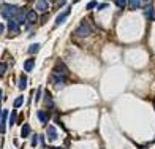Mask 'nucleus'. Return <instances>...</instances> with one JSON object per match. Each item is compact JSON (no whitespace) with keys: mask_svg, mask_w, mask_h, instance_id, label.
<instances>
[{"mask_svg":"<svg viewBox=\"0 0 155 149\" xmlns=\"http://www.w3.org/2000/svg\"><path fill=\"white\" fill-rule=\"evenodd\" d=\"M21 13V8L18 7V5H11V3H3V10H2V16L5 19H14L16 16H18Z\"/></svg>","mask_w":155,"mask_h":149,"instance_id":"obj_1","label":"nucleus"},{"mask_svg":"<svg viewBox=\"0 0 155 149\" xmlns=\"http://www.w3.org/2000/svg\"><path fill=\"white\" fill-rule=\"evenodd\" d=\"M75 34H76L78 37H87V35L92 34V27L89 25V21H87V19H82V21H81V24L76 27Z\"/></svg>","mask_w":155,"mask_h":149,"instance_id":"obj_2","label":"nucleus"},{"mask_svg":"<svg viewBox=\"0 0 155 149\" xmlns=\"http://www.w3.org/2000/svg\"><path fill=\"white\" fill-rule=\"evenodd\" d=\"M68 75V67L63 64V62H59L57 65L54 67V76H60V78H66Z\"/></svg>","mask_w":155,"mask_h":149,"instance_id":"obj_3","label":"nucleus"},{"mask_svg":"<svg viewBox=\"0 0 155 149\" xmlns=\"http://www.w3.org/2000/svg\"><path fill=\"white\" fill-rule=\"evenodd\" d=\"M37 22H38V13L35 10H29V11H27V29L32 27L33 24H37Z\"/></svg>","mask_w":155,"mask_h":149,"instance_id":"obj_4","label":"nucleus"},{"mask_svg":"<svg viewBox=\"0 0 155 149\" xmlns=\"http://www.w3.org/2000/svg\"><path fill=\"white\" fill-rule=\"evenodd\" d=\"M70 13H71V8H66L65 11L60 13V14L57 16V18H55V24H54V27H59L60 24H63V22H65V19L70 16Z\"/></svg>","mask_w":155,"mask_h":149,"instance_id":"obj_5","label":"nucleus"},{"mask_svg":"<svg viewBox=\"0 0 155 149\" xmlns=\"http://www.w3.org/2000/svg\"><path fill=\"white\" fill-rule=\"evenodd\" d=\"M49 8V3L46 2V0H40V2L35 3V11L37 13H46Z\"/></svg>","mask_w":155,"mask_h":149,"instance_id":"obj_6","label":"nucleus"},{"mask_svg":"<svg viewBox=\"0 0 155 149\" xmlns=\"http://www.w3.org/2000/svg\"><path fill=\"white\" fill-rule=\"evenodd\" d=\"M46 135H48V140H49V141H54V140H57V138H59L57 130H55V127H54V125H49V127H48Z\"/></svg>","mask_w":155,"mask_h":149,"instance_id":"obj_7","label":"nucleus"},{"mask_svg":"<svg viewBox=\"0 0 155 149\" xmlns=\"http://www.w3.org/2000/svg\"><path fill=\"white\" fill-rule=\"evenodd\" d=\"M7 118H8V111L7 109H3V116H2V121H0V133H5V130H7Z\"/></svg>","mask_w":155,"mask_h":149,"instance_id":"obj_8","label":"nucleus"},{"mask_svg":"<svg viewBox=\"0 0 155 149\" xmlns=\"http://www.w3.org/2000/svg\"><path fill=\"white\" fill-rule=\"evenodd\" d=\"M8 30L11 32V34H19V24L16 22L14 19H11V21H8Z\"/></svg>","mask_w":155,"mask_h":149,"instance_id":"obj_9","label":"nucleus"},{"mask_svg":"<svg viewBox=\"0 0 155 149\" xmlns=\"http://www.w3.org/2000/svg\"><path fill=\"white\" fill-rule=\"evenodd\" d=\"M37 116H38V121H40L41 124H46L48 121H49V116H48V113L44 111V109H38Z\"/></svg>","mask_w":155,"mask_h":149,"instance_id":"obj_10","label":"nucleus"},{"mask_svg":"<svg viewBox=\"0 0 155 149\" xmlns=\"http://www.w3.org/2000/svg\"><path fill=\"white\" fill-rule=\"evenodd\" d=\"M33 67H35V59H27L24 62V70L25 71H32Z\"/></svg>","mask_w":155,"mask_h":149,"instance_id":"obj_11","label":"nucleus"},{"mask_svg":"<svg viewBox=\"0 0 155 149\" xmlns=\"http://www.w3.org/2000/svg\"><path fill=\"white\" fill-rule=\"evenodd\" d=\"M29 133H30V125L29 124H24V125H22V129H21V136L22 138H27V136H29Z\"/></svg>","mask_w":155,"mask_h":149,"instance_id":"obj_12","label":"nucleus"},{"mask_svg":"<svg viewBox=\"0 0 155 149\" xmlns=\"http://www.w3.org/2000/svg\"><path fill=\"white\" fill-rule=\"evenodd\" d=\"M19 89L21 91H25L27 89V76L25 75H22L21 78H19Z\"/></svg>","mask_w":155,"mask_h":149,"instance_id":"obj_13","label":"nucleus"},{"mask_svg":"<svg viewBox=\"0 0 155 149\" xmlns=\"http://www.w3.org/2000/svg\"><path fill=\"white\" fill-rule=\"evenodd\" d=\"M40 46L41 45H38V43H33V45L29 46V54H37L38 51H40Z\"/></svg>","mask_w":155,"mask_h":149,"instance_id":"obj_14","label":"nucleus"},{"mask_svg":"<svg viewBox=\"0 0 155 149\" xmlns=\"http://www.w3.org/2000/svg\"><path fill=\"white\" fill-rule=\"evenodd\" d=\"M22 103H24V97L19 95V97H16V100H14V109H18L22 106Z\"/></svg>","mask_w":155,"mask_h":149,"instance_id":"obj_15","label":"nucleus"},{"mask_svg":"<svg viewBox=\"0 0 155 149\" xmlns=\"http://www.w3.org/2000/svg\"><path fill=\"white\" fill-rule=\"evenodd\" d=\"M127 5L130 7V10H138V8L141 7V2H136V0H131V2H128Z\"/></svg>","mask_w":155,"mask_h":149,"instance_id":"obj_16","label":"nucleus"},{"mask_svg":"<svg viewBox=\"0 0 155 149\" xmlns=\"http://www.w3.org/2000/svg\"><path fill=\"white\" fill-rule=\"evenodd\" d=\"M44 102H46L48 106H52V97H51V94H49L48 91L44 92Z\"/></svg>","mask_w":155,"mask_h":149,"instance_id":"obj_17","label":"nucleus"},{"mask_svg":"<svg viewBox=\"0 0 155 149\" xmlns=\"http://www.w3.org/2000/svg\"><path fill=\"white\" fill-rule=\"evenodd\" d=\"M14 124H16V109H14L13 113H11V116H10V121H8V125H10V127H13Z\"/></svg>","mask_w":155,"mask_h":149,"instance_id":"obj_18","label":"nucleus"},{"mask_svg":"<svg viewBox=\"0 0 155 149\" xmlns=\"http://www.w3.org/2000/svg\"><path fill=\"white\" fill-rule=\"evenodd\" d=\"M7 64H5V62H0V78H3V75L5 73H7Z\"/></svg>","mask_w":155,"mask_h":149,"instance_id":"obj_19","label":"nucleus"},{"mask_svg":"<svg viewBox=\"0 0 155 149\" xmlns=\"http://www.w3.org/2000/svg\"><path fill=\"white\" fill-rule=\"evenodd\" d=\"M54 82L60 87V86L65 84V78H60V76H54Z\"/></svg>","mask_w":155,"mask_h":149,"instance_id":"obj_20","label":"nucleus"},{"mask_svg":"<svg viewBox=\"0 0 155 149\" xmlns=\"http://www.w3.org/2000/svg\"><path fill=\"white\" fill-rule=\"evenodd\" d=\"M127 3H128V2H125V0H116V7H119L120 10H122V8H125V7H127Z\"/></svg>","mask_w":155,"mask_h":149,"instance_id":"obj_21","label":"nucleus"},{"mask_svg":"<svg viewBox=\"0 0 155 149\" xmlns=\"http://www.w3.org/2000/svg\"><path fill=\"white\" fill-rule=\"evenodd\" d=\"M40 98H41V87H40V89H37V97H35V102H40Z\"/></svg>","mask_w":155,"mask_h":149,"instance_id":"obj_22","label":"nucleus"},{"mask_svg":"<svg viewBox=\"0 0 155 149\" xmlns=\"http://www.w3.org/2000/svg\"><path fill=\"white\" fill-rule=\"evenodd\" d=\"M97 7V2H89L87 3V10H92V8H95Z\"/></svg>","mask_w":155,"mask_h":149,"instance_id":"obj_23","label":"nucleus"},{"mask_svg":"<svg viewBox=\"0 0 155 149\" xmlns=\"http://www.w3.org/2000/svg\"><path fill=\"white\" fill-rule=\"evenodd\" d=\"M38 140H40V145H41V148H44V135H40V138H38Z\"/></svg>","mask_w":155,"mask_h":149,"instance_id":"obj_24","label":"nucleus"},{"mask_svg":"<svg viewBox=\"0 0 155 149\" xmlns=\"http://www.w3.org/2000/svg\"><path fill=\"white\" fill-rule=\"evenodd\" d=\"M106 7H108V3H106V2H104V3H100V5H98V10H104Z\"/></svg>","mask_w":155,"mask_h":149,"instance_id":"obj_25","label":"nucleus"},{"mask_svg":"<svg viewBox=\"0 0 155 149\" xmlns=\"http://www.w3.org/2000/svg\"><path fill=\"white\" fill-rule=\"evenodd\" d=\"M37 141H38V138H37V136H32V146H33V148L37 146Z\"/></svg>","mask_w":155,"mask_h":149,"instance_id":"obj_26","label":"nucleus"},{"mask_svg":"<svg viewBox=\"0 0 155 149\" xmlns=\"http://www.w3.org/2000/svg\"><path fill=\"white\" fill-rule=\"evenodd\" d=\"M3 30H5V25L0 22V34H3Z\"/></svg>","mask_w":155,"mask_h":149,"instance_id":"obj_27","label":"nucleus"},{"mask_svg":"<svg viewBox=\"0 0 155 149\" xmlns=\"http://www.w3.org/2000/svg\"><path fill=\"white\" fill-rule=\"evenodd\" d=\"M2 95H3V92H2V89H0V102H2Z\"/></svg>","mask_w":155,"mask_h":149,"instance_id":"obj_28","label":"nucleus"},{"mask_svg":"<svg viewBox=\"0 0 155 149\" xmlns=\"http://www.w3.org/2000/svg\"><path fill=\"white\" fill-rule=\"evenodd\" d=\"M0 121H2V108H0Z\"/></svg>","mask_w":155,"mask_h":149,"instance_id":"obj_29","label":"nucleus"},{"mask_svg":"<svg viewBox=\"0 0 155 149\" xmlns=\"http://www.w3.org/2000/svg\"><path fill=\"white\" fill-rule=\"evenodd\" d=\"M52 149H63V148H52Z\"/></svg>","mask_w":155,"mask_h":149,"instance_id":"obj_30","label":"nucleus"}]
</instances>
